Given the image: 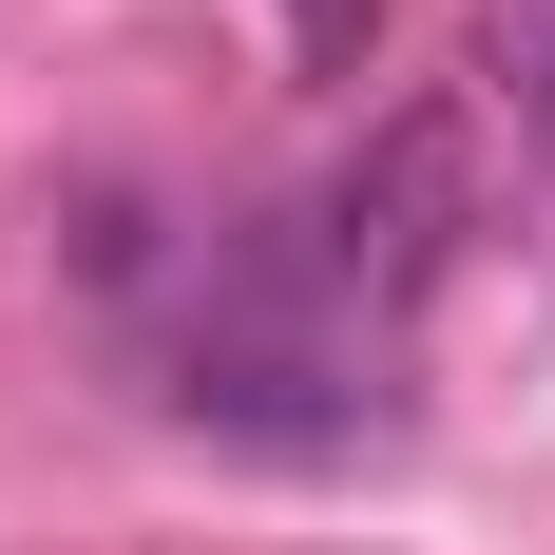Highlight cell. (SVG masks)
<instances>
[{
  "label": "cell",
  "instance_id": "cell-1",
  "mask_svg": "<svg viewBox=\"0 0 555 555\" xmlns=\"http://www.w3.org/2000/svg\"><path fill=\"white\" fill-rule=\"evenodd\" d=\"M460 230H479L460 115H384V134L326 172V211H307V287H326V307H402V287L460 269Z\"/></svg>",
  "mask_w": 555,
  "mask_h": 555
},
{
  "label": "cell",
  "instance_id": "cell-2",
  "mask_svg": "<svg viewBox=\"0 0 555 555\" xmlns=\"http://www.w3.org/2000/svg\"><path fill=\"white\" fill-rule=\"evenodd\" d=\"M172 402L211 422V441H269V460H326L384 422V384H345V345L287 307V287H249V307H211V326L172 345Z\"/></svg>",
  "mask_w": 555,
  "mask_h": 555
},
{
  "label": "cell",
  "instance_id": "cell-3",
  "mask_svg": "<svg viewBox=\"0 0 555 555\" xmlns=\"http://www.w3.org/2000/svg\"><path fill=\"white\" fill-rule=\"evenodd\" d=\"M479 115L517 154H555V0H479Z\"/></svg>",
  "mask_w": 555,
  "mask_h": 555
},
{
  "label": "cell",
  "instance_id": "cell-4",
  "mask_svg": "<svg viewBox=\"0 0 555 555\" xmlns=\"http://www.w3.org/2000/svg\"><path fill=\"white\" fill-rule=\"evenodd\" d=\"M269 20H287L307 77H364V57H384V0H269Z\"/></svg>",
  "mask_w": 555,
  "mask_h": 555
}]
</instances>
